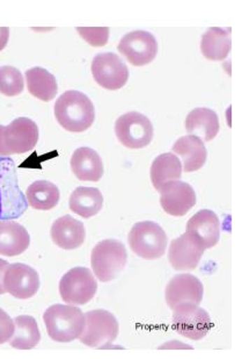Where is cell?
<instances>
[{"label":"cell","instance_id":"cell-1","mask_svg":"<svg viewBox=\"0 0 249 359\" xmlns=\"http://www.w3.org/2000/svg\"><path fill=\"white\" fill-rule=\"evenodd\" d=\"M55 116L68 132L83 133L91 128L95 109L91 99L79 91H66L55 104Z\"/></svg>","mask_w":249,"mask_h":359},{"label":"cell","instance_id":"cell-2","mask_svg":"<svg viewBox=\"0 0 249 359\" xmlns=\"http://www.w3.org/2000/svg\"><path fill=\"white\" fill-rule=\"evenodd\" d=\"M48 335L55 342L69 343L79 339L85 329V316L74 306L52 305L44 312Z\"/></svg>","mask_w":249,"mask_h":359},{"label":"cell","instance_id":"cell-3","mask_svg":"<svg viewBox=\"0 0 249 359\" xmlns=\"http://www.w3.org/2000/svg\"><path fill=\"white\" fill-rule=\"evenodd\" d=\"M120 325L111 312L95 309L85 314V329L80 342L95 349H107L118 339Z\"/></svg>","mask_w":249,"mask_h":359},{"label":"cell","instance_id":"cell-4","mask_svg":"<svg viewBox=\"0 0 249 359\" xmlns=\"http://www.w3.org/2000/svg\"><path fill=\"white\" fill-rule=\"evenodd\" d=\"M128 241L131 250L148 261L162 258L167 248L165 231L153 221H142L134 224Z\"/></svg>","mask_w":249,"mask_h":359},{"label":"cell","instance_id":"cell-5","mask_svg":"<svg viewBox=\"0 0 249 359\" xmlns=\"http://www.w3.org/2000/svg\"><path fill=\"white\" fill-rule=\"evenodd\" d=\"M128 254L118 240L99 242L92 251L91 264L97 278L104 283L113 280L125 268Z\"/></svg>","mask_w":249,"mask_h":359},{"label":"cell","instance_id":"cell-6","mask_svg":"<svg viewBox=\"0 0 249 359\" xmlns=\"http://www.w3.org/2000/svg\"><path fill=\"white\" fill-rule=\"evenodd\" d=\"M118 141L129 149H142L153 139V125L142 113L129 112L120 116L115 123Z\"/></svg>","mask_w":249,"mask_h":359},{"label":"cell","instance_id":"cell-7","mask_svg":"<svg viewBox=\"0 0 249 359\" xmlns=\"http://www.w3.org/2000/svg\"><path fill=\"white\" fill-rule=\"evenodd\" d=\"M173 323L180 335L192 341L204 339L213 323L206 309H201L195 304H181L173 309Z\"/></svg>","mask_w":249,"mask_h":359},{"label":"cell","instance_id":"cell-8","mask_svg":"<svg viewBox=\"0 0 249 359\" xmlns=\"http://www.w3.org/2000/svg\"><path fill=\"white\" fill-rule=\"evenodd\" d=\"M97 291L98 283L87 268L71 269L59 281V293L63 302L72 305H86L94 298Z\"/></svg>","mask_w":249,"mask_h":359},{"label":"cell","instance_id":"cell-9","mask_svg":"<svg viewBox=\"0 0 249 359\" xmlns=\"http://www.w3.org/2000/svg\"><path fill=\"white\" fill-rule=\"evenodd\" d=\"M38 141V128L33 120L17 118L3 126L1 134L3 156L24 154L34 149Z\"/></svg>","mask_w":249,"mask_h":359},{"label":"cell","instance_id":"cell-10","mask_svg":"<svg viewBox=\"0 0 249 359\" xmlns=\"http://www.w3.org/2000/svg\"><path fill=\"white\" fill-rule=\"evenodd\" d=\"M92 74L100 86L116 91L123 88L129 79V69L114 53H104L92 62Z\"/></svg>","mask_w":249,"mask_h":359},{"label":"cell","instance_id":"cell-11","mask_svg":"<svg viewBox=\"0 0 249 359\" xmlns=\"http://www.w3.org/2000/svg\"><path fill=\"white\" fill-rule=\"evenodd\" d=\"M118 49L134 67L150 65L158 54L155 36L145 31L130 32L118 42Z\"/></svg>","mask_w":249,"mask_h":359},{"label":"cell","instance_id":"cell-12","mask_svg":"<svg viewBox=\"0 0 249 359\" xmlns=\"http://www.w3.org/2000/svg\"><path fill=\"white\" fill-rule=\"evenodd\" d=\"M3 286L6 293L21 300L31 298L40 288V277L34 269L22 264L8 265L3 276Z\"/></svg>","mask_w":249,"mask_h":359},{"label":"cell","instance_id":"cell-13","mask_svg":"<svg viewBox=\"0 0 249 359\" xmlns=\"http://www.w3.org/2000/svg\"><path fill=\"white\" fill-rule=\"evenodd\" d=\"M189 238L206 251L215 247L220 238V222L213 210H201L187 224Z\"/></svg>","mask_w":249,"mask_h":359},{"label":"cell","instance_id":"cell-14","mask_svg":"<svg viewBox=\"0 0 249 359\" xmlns=\"http://www.w3.org/2000/svg\"><path fill=\"white\" fill-rule=\"evenodd\" d=\"M159 192L162 210L172 217H185L196 205L195 191L181 180L166 184Z\"/></svg>","mask_w":249,"mask_h":359},{"label":"cell","instance_id":"cell-15","mask_svg":"<svg viewBox=\"0 0 249 359\" xmlns=\"http://www.w3.org/2000/svg\"><path fill=\"white\" fill-rule=\"evenodd\" d=\"M203 293L204 288L199 278L189 273H182L173 277L166 286V302L172 309L187 302L199 305L203 300Z\"/></svg>","mask_w":249,"mask_h":359},{"label":"cell","instance_id":"cell-16","mask_svg":"<svg viewBox=\"0 0 249 359\" xmlns=\"http://www.w3.org/2000/svg\"><path fill=\"white\" fill-rule=\"evenodd\" d=\"M204 250L194 243L188 235L182 234L171 242L169 250V263L176 271H190L199 266Z\"/></svg>","mask_w":249,"mask_h":359},{"label":"cell","instance_id":"cell-17","mask_svg":"<svg viewBox=\"0 0 249 359\" xmlns=\"http://www.w3.org/2000/svg\"><path fill=\"white\" fill-rule=\"evenodd\" d=\"M51 238L57 247L65 250H74L84 243L86 229L80 221L65 215L55 221L50 231Z\"/></svg>","mask_w":249,"mask_h":359},{"label":"cell","instance_id":"cell-18","mask_svg":"<svg viewBox=\"0 0 249 359\" xmlns=\"http://www.w3.org/2000/svg\"><path fill=\"white\" fill-rule=\"evenodd\" d=\"M71 169L74 176L81 182H99L104 176L105 166L95 150L83 147L72 155Z\"/></svg>","mask_w":249,"mask_h":359},{"label":"cell","instance_id":"cell-19","mask_svg":"<svg viewBox=\"0 0 249 359\" xmlns=\"http://www.w3.org/2000/svg\"><path fill=\"white\" fill-rule=\"evenodd\" d=\"M173 153L181 157L185 172H195L202 169L206 162V144L197 136H182L173 144Z\"/></svg>","mask_w":249,"mask_h":359},{"label":"cell","instance_id":"cell-20","mask_svg":"<svg viewBox=\"0 0 249 359\" xmlns=\"http://www.w3.org/2000/svg\"><path fill=\"white\" fill-rule=\"evenodd\" d=\"M31 236L24 226L14 221H0V255L15 257L27 250Z\"/></svg>","mask_w":249,"mask_h":359},{"label":"cell","instance_id":"cell-21","mask_svg":"<svg viewBox=\"0 0 249 359\" xmlns=\"http://www.w3.org/2000/svg\"><path fill=\"white\" fill-rule=\"evenodd\" d=\"M185 125L189 135L197 136L206 142L213 141L220 128L217 113L206 107L192 109L187 116Z\"/></svg>","mask_w":249,"mask_h":359},{"label":"cell","instance_id":"cell-22","mask_svg":"<svg viewBox=\"0 0 249 359\" xmlns=\"http://www.w3.org/2000/svg\"><path fill=\"white\" fill-rule=\"evenodd\" d=\"M70 210L79 217L90 219L102 210L104 197L95 187H77L70 197Z\"/></svg>","mask_w":249,"mask_h":359},{"label":"cell","instance_id":"cell-23","mask_svg":"<svg viewBox=\"0 0 249 359\" xmlns=\"http://www.w3.org/2000/svg\"><path fill=\"white\" fill-rule=\"evenodd\" d=\"M150 173L153 187L155 190L160 191L166 184L172 183L181 178V162L174 154H162L152 163Z\"/></svg>","mask_w":249,"mask_h":359},{"label":"cell","instance_id":"cell-24","mask_svg":"<svg viewBox=\"0 0 249 359\" xmlns=\"http://www.w3.org/2000/svg\"><path fill=\"white\" fill-rule=\"evenodd\" d=\"M231 47V33L222 28H209L201 41L202 55L210 61H224L229 56Z\"/></svg>","mask_w":249,"mask_h":359},{"label":"cell","instance_id":"cell-25","mask_svg":"<svg viewBox=\"0 0 249 359\" xmlns=\"http://www.w3.org/2000/svg\"><path fill=\"white\" fill-rule=\"evenodd\" d=\"M28 91L42 102H50L56 97L58 85L55 76L45 69L31 68L26 72Z\"/></svg>","mask_w":249,"mask_h":359},{"label":"cell","instance_id":"cell-26","mask_svg":"<svg viewBox=\"0 0 249 359\" xmlns=\"http://www.w3.org/2000/svg\"><path fill=\"white\" fill-rule=\"evenodd\" d=\"M15 330L10 339L15 349H33L40 343L41 332L36 320L33 316H20L14 319Z\"/></svg>","mask_w":249,"mask_h":359},{"label":"cell","instance_id":"cell-27","mask_svg":"<svg viewBox=\"0 0 249 359\" xmlns=\"http://www.w3.org/2000/svg\"><path fill=\"white\" fill-rule=\"evenodd\" d=\"M28 203L33 208L38 210H52L59 203V190L55 184L48 180H37L28 187L27 192Z\"/></svg>","mask_w":249,"mask_h":359},{"label":"cell","instance_id":"cell-28","mask_svg":"<svg viewBox=\"0 0 249 359\" xmlns=\"http://www.w3.org/2000/svg\"><path fill=\"white\" fill-rule=\"evenodd\" d=\"M24 77L20 70L10 65L0 67V93L15 97L24 91Z\"/></svg>","mask_w":249,"mask_h":359},{"label":"cell","instance_id":"cell-29","mask_svg":"<svg viewBox=\"0 0 249 359\" xmlns=\"http://www.w3.org/2000/svg\"><path fill=\"white\" fill-rule=\"evenodd\" d=\"M77 31L81 38L93 47H104L109 39L108 27H78Z\"/></svg>","mask_w":249,"mask_h":359},{"label":"cell","instance_id":"cell-30","mask_svg":"<svg viewBox=\"0 0 249 359\" xmlns=\"http://www.w3.org/2000/svg\"><path fill=\"white\" fill-rule=\"evenodd\" d=\"M15 330L13 320L3 309H0V344L8 342Z\"/></svg>","mask_w":249,"mask_h":359},{"label":"cell","instance_id":"cell-31","mask_svg":"<svg viewBox=\"0 0 249 359\" xmlns=\"http://www.w3.org/2000/svg\"><path fill=\"white\" fill-rule=\"evenodd\" d=\"M7 268H8V263L6 261H3V259H0V295L6 293V290H5V286H3V276H5Z\"/></svg>","mask_w":249,"mask_h":359},{"label":"cell","instance_id":"cell-32","mask_svg":"<svg viewBox=\"0 0 249 359\" xmlns=\"http://www.w3.org/2000/svg\"><path fill=\"white\" fill-rule=\"evenodd\" d=\"M10 38V29L7 27H0V51L3 50Z\"/></svg>","mask_w":249,"mask_h":359},{"label":"cell","instance_id":"cell-33","mask_svg":"<svg viewBox=\"0 0 249 359\" xmlns=\"http://www.w3.org/2000/svg\"><path fill=\"white\" fill-rule=\"evenodd\" d=\"M3 126L0 125V156H3V148H1V134H3Z\"/></svg>","mask_w":249,"mask_h":359},{"label":"cell","instance_id":"cell-34","mask_svg":"<svg viewBox=\"0 0 249 359\" xmlns=\"http://www.w3.org/2000/svg\"><path fill=\"white\" fill-rule=\"evenodd\" d=\"M1 191H0V217H1V207H3V203H1Z\"/></svg>","mask_w":249,"mask_h":359}]
</instances>
